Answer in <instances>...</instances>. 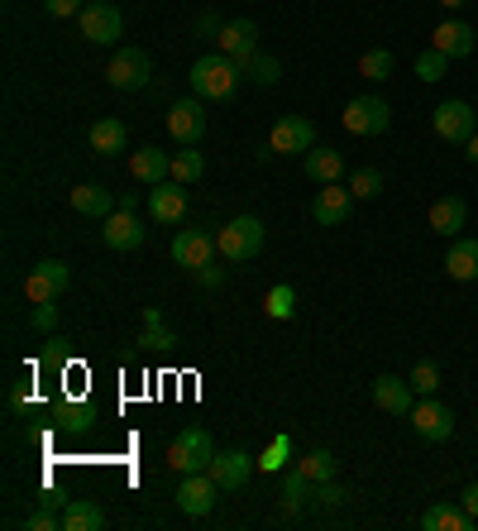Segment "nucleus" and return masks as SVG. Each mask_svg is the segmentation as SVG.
Segmentation results:
<instances>
[{"label": "nucleus", "mask_w": 478, "mask_h": 531, "mask_svg": "<svg viewBox=\"0 0 478 531\" xmlns=\"http://www.w3.org/2000/svg\"><path fill=\"white\" fill-rule=\"evenodd\" d=\"M192 91L201 96V101H225V96H235V87L244 82L239 77L235 58H225V53H206V58H196L192 63Z\"/></svg>", "instance_id": "f257e3e1"}, {"label": "nucleus", "mask_w": 478, "mask_h": 531, "mask_svg": "<svg viewBox=\"0 0 478 531\" xmlns=\"http://www.w3.org/2000/svg\"><path fill=\"white\" fill-rule=\"evenodd\" d=\"M263 240H268V230H263L259 216H235L230 225H220L216 249L225 264H249L263 254Z\"/></svg>", "instance_id": "f03ea898"}, {"label": "nucleus", "mask_w": 478, "mask_h": 531, "mask_svg": "<svg viewBox=\"0 0 478 531\" xmlns=\"http://www.w3.org/2000/svg\"><path fill=\"white\" fill-rule=\"evenodd\" d=\"M216 460V441H211V431L206 426H187L173 445H168V465L177 474H201V469H211Z\"/></svg>", "instance_id": "7ed1b4c3"}, {"label": "nucleus", "mask_w": 478, "mask_h": 531, "mask_svg": "<svg viewBox=\"0 0 478 531\" xmlns=\"http://www.w3.org/2000/svg\"><path fill=\"white\" fill-rule=\"evenodd\" d=\"M345 130L359 134V139H369V134H383L392 125V106L383 101V96H373V91H364V96H354L345 106Z\"/></svg>", "instance_id": "20e7f679"}, {"label": "nucleus", "mask_w": 478, "mask_h": 531, "mask_svg": "<svg viewBox=\"0 0 478 531\" xmlns=\"http://www.w3.org/2000/svg\"><path fill=\"white\" fill-rule=\"evenodd\" d=\"M431 130L445 139V144H469L478 134V111L469 101H440L431 115Z\"/></svg>", "instance_id": "39448f33"}, {"label": "nucleus", "mask_w": 478, "mask_h": 531, "mask_svg": "<svg viewBox=\"0 0 478 531\" xmlns=\"http://www.w3.org/2000/svg\"><path fill=\"white\" fill-rule=\"evenodd\" d=\"M67 288H72V268L63 259H44V264L29 268V278H24V297L29 302H58Z\"/></svg>", "instance_id": "423d86ee"}, {"label": "nucleus", "mask_w": 478, "mask_h": 531, "mask_svg": "<svg viewBox=\"0 0 478 531\" xmlns=\"http://www.w3.org/2000/svg\"><path fill=\"white\" fill-rule=\"evenodd\" d=\"M149 77H153V63H149V53H144V48H120V53L110 58V67H106V82L115 91L149 87Z\"/></svg>", "instance_id": "0eeeda50"}, {"label": "nucleus", "mask_w": 478, "mask_h": 531, "mask_svg": "<svg viewBox=\"0 0 478 531\" xmlns=\"http://www.w3.org/2000/svg\"><path fill=\"white\" fill-rule=\"evenodd\" d=\"M316 149V125L306 115H283L268 134V154H311Z\"/></svg>", "instance_id": "6e6552de"}, {"label": "nucleus", "mask_w": 478, "mask_h": 531, "mask_svg": "<svg viewBox=\"0 0 478 531\" xmlns=\"http://www.w3.org/2000/svg\"><path fill=\"white\" fill-rule=\"evenodd\" d=\"M412 431L421 436V441H450L455 436V412L445 407V402H435V393L431 398H421L412 407Z\"/></svg>", "instance_id": "1a4fd4ad"}, {"label": "nucleus", "mask_w": 478, "mask_h": 531, "mask_svg": "<svg viewBox=\"0 0 478 531\" xmlns=\"http://www.w3.org/2000/svg\"><path fill=\"white\" fill-rule=\"evenodd\" d=\"M77 24H82V39H87V44H115V39L125 34L120 10H115V5H106V0H91L87 10L77 15Z\"/></svg>", "instance_id": "9d476101"}, {"label": "nucleus", "mask_w": 478, "mask_h": 531, "mask_svg": "<svg viewBox=\"0 0 478 531\" xmlns=\"http://www.w3.org/2000/svg\"><path fill=\"white\" fill-rule=\"evenodd\" d=\"M225 488L201 469V474H182V484H177V508L187 512V517H206V512L216 508V498Z\"/></svg>", "instance_id": "9b49d317"}, {"label": "nucleus", "mask_w": 478, "mask_h": 531, "mask_svg": "<svg viewBox=\"0 0 478 531\" xmlns=\"http://www.w3.org/2000/svg\"><path fill=\"white\" fill-rule=\"evenodd\" d=\"M216 235H211V230H177L173 235V259L182 268H206V264H216Z\"/></svg>", "instance_id": "f8f14e48"}, {"label": "nucleus", "mask_w": 478, "mask_h": 531, "mask_svg": "<svg viewBox=\"0 0 478 531\" xmlns=\"http://www.w3.org/2000/svg\"><path fill=\"white\" fill-rule=\"evenodd\" d=\"M206 474H211L225 493H239V488H249V479H254V460H249L244 450H216V460H211Z\"/></svg>", "instance_id": "ddd939ff"}, {"label": "nucleus", "mask_w": 478, "mask_h": 531, "mask_svg": "<svg viewBox=\"0 0 478 531\" xmlns=\"http://www.w3.org/2000/svg\"><path fill=\"white\" fill-rule=\"evenodd\" d=\"M349 206H354V192H349V187H340V182H326V187L311 197V216H316V225L335 230V225L349 221Z\"/></svg>", "instance_id": "4468645a"}, {"label": "nucleus", "mask_w": 478, "mask_h": 531, "mask_svg": "<svg viewBox=\"0 0 478 531\" xmlns=\"http://www.w3.org/2000/svg\"><path fill=\"white\" fill-rule=\"evenodd\" d=\"M412 383L397 374H378L373 378V402H378V412H388V417H412Z\"/></svg>", "instance_id": "2eb2a0df"}, {"label": "nucleus", "mask_w": 478, "mask_h": 531, "mask_svg": "<svg viewBox=\"0 0 478 531\" xmlns=\"http://www.w3.org/2000/svg\"><path fill=\"white\" fill-rule=\"evenodd\" d=\"M168 134H173L177 144H196V139L206 134V106H201V96L173 101V111H168Z\"/></svg>", "instance_id": "dca6fc26"}, {"label": "nucleus", "mask_w": 478, "mask_h": 531, "mask_svg": "<svg viewBox=\"0 0 478 531\" xmlns=\"http://www.w3.org/2000/svg\"><path fill=\"white\" fill-rule=\"evenodd\" d=\"M149 216L158 225H182V216H187L182 182H158V187H149Z\"/></svg>", "instance_id": "f3484780"}, {"label": "nucleus", "mask_w": 478, "mask_h": 531, "mask_svg": "<svg viewBox=\"0 0 478 531\" xmlns=\"http://www.w3.org/2000/svg\"><path fill=\"white\" fill-rule=\"evenodd\" d=\"M144 221L134 216V211H110L106 216V230H101V240L110 244V249H120V254H130V249H139L144 244Z\"/></svg>", "instance_id": "a211bd4d"}, {"label": "nucleus", "mask_w": 478, "mask_h": 531, "mask_svg": "<svg viewBox=\"0 0 478 531\" xmlns=\"http://www.w3.org/2000/svg\"><path fill=\"white\" fill-rule=\"evenodd\" d=\"M216 44L225 58H249L254 48H259V24L254 20H230V24H220V34H216Z\"/></svg>", "instance_id": "6ab92c4d"}, {"label": "nucleus", "mask_w": 478, "mask_h": 531, "mask_svg": "<svg viewBox=\"0 0 478 531\" xmlns=\"http://www.w3.org/2000/svg\"><path fill=\"white\" fill-rule=\"evenodd\" d=\"M474 44H478L474 29H469L464 20H445V24H440V29L431 34V48H440V53H445L450 63H455V58H469V53H474Z\"/></svg>", "instance_id": "aec40b11"}, {"label": "nucleus", "mask_w": 478, "mask_h": 531, "mask_svg": "<svg viewBox=\"0 0 478 531\" xmlns=\"http://www.w3.org/2000/svg\"><path fill=\"white\" fill-rule=\"evenodd\" d=\"M431 230L435 235H445V240H459V230H464V221H469V206H464V197H440L431 201Z\"/></svg>", "instance_id": "412c9836"}, {"label": "nucleus", "mask_w": 478, "mask_h": 531, "mask_svg": "<svg viewBox=\"0 0 478 531\" xmlns=\"http://www.w3.org/2000/svg\"><path fill=\"white\" fill-rule=\"evenodd\" d=\"M445 273H450L455 283H478V240H469V235L450 240V254H445Z\"/></svg>", "instance_id": "4be33fe9"}, {"label": "nucleus", "mask_w": 478, "mask_h": 531, "mask_svg": "<svg viewBox=\"0 0 478 531\" xmlns=\"http://www.w3.org/2000/svg\"><path fill=\"white\" fill-rule=\"evenodd\" d=\"M72 211H77V216H96V221H106L110 211H120V201L110 197L101 182H82V187L72 192Z\"/></svg>", "instance_id": "5701e85b"}, {"label": "nucleus", "mask_w": 478, "mask_h": 531, "mask_svg": "<svg viewBox=\"0 0 478 531\" xmlns=\"http://www.w3.org/2000/svg\"><path fill=\"white\" fill-rule=\"evenodd\" d=\"M63 531H106V508L91 498H72L63 508Z\"/></svg>", "instance_id": "b1692460"}, {"label": "nucleus", "mask_w": 478, "mask_h": 531, "mask_svg": "<svg viewBox=\"0 0 478 531\" xmlns=\"http://www.w3.org/2000/svg\"><path fill=\"white\" fill-rule=\"evenodd\" d=\"M421 527L426 531H474L478 522L459 503H435V508L421 512Z\"/></svg>", "instance_id": "393cba45"}, {"label": "nucleus", "mask_w": 478, "mask_h": 531, "mask_svg": "<svg viewBox=\"0 0 478 531\" xmlns=\"http://www.w3.org/2000/svg\"><path fill=\"white\" fill-rule=\"evenodd\" d=\"M302 168H306V177L311 182H340L345 177V154H335V149H311V154L302 158Z\"/></svg>", "instance_id": "a878e982"}, {"label": "nucleus", "mask_w": 478, "mask_h": 531, "mask_svg": "<svg viewBox=\"0 0 478 531\" xmlns=\"http://www.w3.org/2000/svg\"><path fill=\"white\" fill-rule=\"evenodd\" d=\"M130 173L139 177V182H149V187H158L163 177L173 173V158L163 154V149H139V154L130 158Z\"/></svg>", "instance_id": "bb28decb"}, {"label": "nucleus", "mask_w": 478, "mask_h": 531, "mask_svg": "<svg viewBox=\"0 0 478 531\" xmlns=\"http://www.w3.org/2000/svg\"><path fill=\"white\" fill-rule=\"evenodd\" d=\"M125 144H130V134H125V125L115 120V115H106V120H96L91 125V149L96 154H125Z\"/></svg>", "instance_id": "cd10ccee"}, {"label": "nucleus", "mask_w": 478, "mask_h": 531, "mask_svg": "<svg viewBox=\"0 0 478 531\" xmlns=\"http://www.w3.org/2000/svg\"><path fill=\"white\" fill-rule=\"evenodd\" d=\"M235 67H239V77H249V82H259V87H273V82L283 77V63L268 58V53H259V48H254L249 58H239Z\"/></svg>", "instance_id": "c85d7f7f"}, {"label": "nucleus", "mask_w": 478, "mask_h": 531, "mask_svg": "<svg viewBox=\"0 0 478 531\" xmlns=\"http://www.w3.org/2000/svg\"><path fill=\"white\" fill-rule=\"evenodd\" d=\"M297 469H302L311 484H326V479H335V474H340V460L330 455L326 445H316V450H306L302 460H297Z\"/></svg>", "instance_id": "c756f323"}, {"label": "nucleus", "mask_w": 478, "mask_h": 531, "mask_svg": "<svg viewBox=\"0 0 478 531\" xmlns=\"http://www.w3.org/2000/svg\"><path fill=\"white\" fill-rule=\"evenodd\" d=\"M201 177H206V158L196 154L192 144H182V154H173V182L192 187V182H201Z\"/></svg>", "instance_id": "7c9ffc66"}, {"label": "nucleus", "mask_w": 478, "mask_h": 531, "mask_svg": "<svg viewBox=\"0 0 478 531\" xmlns=\"http://www.w3.org/2000/svg\"><path fill=\"white\" fill-rule=\"evenodd\" d=\"M144 345H149V350H168V345H177V335L163 326V311L158 307L144 311Z\"/></svg>", "instance_id": "2f4dec72"}, {"label": "nucleus", "mask_w": 478, "mask_h": 531, "mask_svg": "<svg viewBox=\"0 0 478 531\" xmlns=\"http://www.w3.org/2000/svg\"><path fill=\"white\" fill-rule=\"evenodd\" d=\"M263 307H268L273 321H292V311H297V288H292V283H278V288L268 292V302H263Z\"/></svg>", "instance_id": "473e14b6"}, {"label": "nucleus", "mask_w": 478, "mask_h": 531, "mask_svg": "<svg viewBox=\"0 0 478 531\" xmlns=\"http://www.w3.org/2000/svg\"><path fill=\"white\" fill-rule=\"evenodd\" d=\"M306 498H316V493H311V479H306L302 469H297V474H287V484H283V508H287V512H302V508H306Z\"/></svg>", "instance_id": "72a5a7b5"}, {"label": "nucleus", "mask_w": 478, "mask_h": 531, "mask_svg": "<svg viewBox=\"0 0 478 531\" xmlns=\"http://www.w3.org/2000/svg\"><path fill=\"white\" fill-rule=\"evenodd\" d=\"M359 72H364L369 82H388V77H392V53H388V48L364 53V58H359Z\"/></svg>", "instance_id": "f704fd0d"}, {"label": "nucleus", "mask_w": 478, "mask_h": 531, "mask_svg": "<svg viewBox=\"0 0 478 531\" xmlns=\"http://www.w3.org/2000/svg\"><path fill=\"white\" fill-rule=\"evenodd\" d=\"M445 72H450V58H445L440 48H426V53L416 58V77H421V82H440Z\"/></svg>", "instance_id": "c9c22d12"}, {"label": "nucleus", "mask_w": 478, "mask_h": 531, "mask_svg": "<svg viewBox=\"0 0 478 531\" xmlns=\"http://www.w3.org/2000/svg\"><path fill=\"white\" fill-rule=\"evenodd\" d=\"M349 192L373 201L378 192H383V173H378V168H354V173H349Z\"/></svg>", "instance_id": "e433bc0d"}, {"label": "nucleus", "mask_w": 478, "mask_h": 531, "mask_svg": "<svg viewBox=\"0 0 478 531\" xmlns=\"http://www.w3.org/2000/svg\"><path fill=\"white\" fill-rule=\"evenodd\" d=\"M412 388L421 393V398H431L435 388H440V369H435L431 359H421V364L412 369Z\"/></svg>", "instance_id": "4c0bfd02"}, {"label": "nucleus", "mask_w": 478, "mask_h": 531, "mask_svg": "<svg viewBox=\"0 0 478 531\" xmlns=\"http://www.w3.org/2000/svg\"><path fill=\"white\" fill-rule=\"evenodd\" d=\"M58 426L72 431V436H82V431L91 426V412H87V407H58Z\"/></svg>", "instance_id": "58836bf2"}, {"label": "nucleus", "mask_w": 478, "mask_h": 531, "mask_svg": "<svg viewBox=\"0 0 478 531\" xmlns=\"http://www.w3.org/2000/svg\"><path fill=\"white\" fill-rule=\"evenodd\" d=\"M29 326L48 335L53 326H58V307H53V302H34V311H29Z\"/></svg>", "instance_id": "ea45409f"}, {"label": "nucleus", "mask_w": 478, "mask_h": 531, "mask_svg": "<svg viewBox=\"0 0 478 531\" xmlns=\"http://www.w3.org/2000/svg\"><path fill=\"white\" fill-rule=\"evenodd\" d=\"M349 493L340 484H335V479H326V484H316V503H321V508H340V503H345Z\"/></svg>", "instance_id": "a19ab883"}, {"label": "nucleus", "mask_w": 478, "mask_h": 531, "mask_svg": "<svg viewBox=\"0 0 478 531\" xmlns=\"http://www.w3.org/2000/svg\"><path fill=\"white\" fill-rule=\"evenodd\" d=\"M44 10L53 15V20H67V15H82L87 0H44Z\"/></svg>", "instance_id": "79ce46f5"}, {"label": "nucleus", "mask_w": 478, "mask_h": 531, "mask_svg": "<svg viewBox=\"0 0 478 531\" xmlns=\"http://www.w3.org/2000/svg\"><path fill=\"white\" fill-rule=\"evenodd\" d=\"M196 283L206 292H216V288H225V268H216V264H206V268H196Z\"/></svg>", "instance_id": "37998d69"}, {"label": "nucleus", "mask_w": 478, "mask_h": 531, "mask_svg": "<svg viewBox=\"0 0 478 531\" xmlns=\"http://www.w3.org/2000/svg\"><path fill=\"white\" fill-rule=\"evenodd\" d=\"M459 508H464V512H469V517L478 522V484H469L464 493H459Z\"/></svg>", "instance_id": "c03bdc74"}, {"label": "nucleus", "mask_w": 478, "mask_h": 531, "mask_svg": "<svg viewBox=\"0 0 478 531\" xmlns=\"http://www.w3.org/2000/svg\"><path fill=\"white\" fill-rule=\"evenodd\" d=\"M24 402H29V378H24V383H15V393H10V407H15V412H20Z\"/></svg>", "instance_id": "a18cd8bd"}, {"label": "nucleus", "mask_w": 478, "mask_h": 531, "mask_svg": "<svg viewBox=\"0 0 478 531\" xmlns=\"http://www.w3.org/2000/svg\"><path fill=\"white\" fill-rule=\"evenodd\" d=\"M464 158H469V163H474V168H478V134H474V139H469V144H464Z\"/></svg>", "instance_id": "49530a36"}, {"label": "nucleus", "mask_w": 478, "mask_h": 531, "mask_svg": "<svg viewBox=\"0 0 478 531\" xmlns=\"http://www.w3.org/2000/svg\"><path fill=\"white\" fill-rule=\"evenodd\" d=\"M440 5H445V10H464L469 0H440Z\"/></svg>", "instance_id": "de8ad7c7"}, {"label": "nucleus", "mask_w": 478, "mask_h": 531, "mask_svg": "<svg viewBox=\"0 0 478 531\" xmlns=\"http://www.w3.org/2000/svg\"><path fill=\"white\" fill-rule=\"evenodd\" d=\"M87 5H91V0H87Z\"/></svg>", "instance_id": "09e8293b"}]
</instances>
